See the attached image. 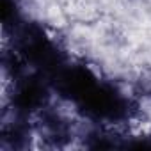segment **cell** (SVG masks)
Here are the masks:
<instances>
[{
	"label": "cell",
	"instance_id": "6da1fadb",
	"mask_svg": "<svg viewBox=\"0 0 151 151\" xmlns=\"http://www.w3.org/2000/svg\"><path fill=\"white\" fill-rule=\"evenodd\" d=\"M66 11L59 6V4H48L46 6V9H45V18H46V22L52 25V27H55V29H64L68 23V20H66Z\"/></svg>",
	"mask_w": 151,
	"mask_h": 151
}]
</instances>
